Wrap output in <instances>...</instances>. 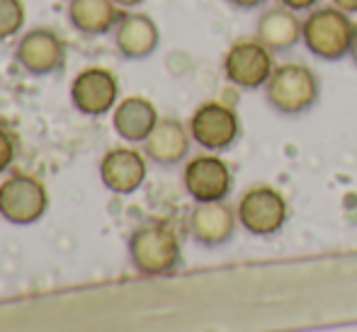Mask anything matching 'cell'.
<instances>
[{
    "instance_id": "cell-1",
    "label": "cell",
    "mask_w": 357,
    "mask_h": 332,
    "mask_svg": "<svg viewBox=\"0 0 357 332\" xmlns=\"http://www.w3.org/2000/svg\"><path fill=\"white\" fill-rule=\"evenodd\" d=\"M263 93L278 114L299 117L319 102L321 80L306 63H282V66H275Z\"/></svg>"
},
{
    "instance_id": "cell-2",
    "label": "cell",
    "mask_w": 357,
    "mask_h": 332,
    "mask_svg": "<svg viewBox=\"0 0 357 332\" xmlns=\"http://www.w3.org/2000/svg\"><path fill=\"white\" fill-rule=\"evenodd\" d=\"M357 32V24L348 13L331 5L314 8L301 22V42L314 56L324 61H340L350 56V47Z\"/></svg>"
},
{
    "instance_id": "cell-3",
    "label": "cell",
    "mask_w": 357,
    "mask_h": 332,
    "mask_svg": "<svg viewBox=\"0 0 357 332\" xmlns=\"http://www.w3.org/2000/svg\"><path fill=\"white\" fill-rule=\"evenodd\" d=\"M129 258L137 271L160 276L173 271L183 260L180 238L168 223H144L129 238Z\"/></svg>"
},
{
    "instance_id": "cell-4",
    "label": "cell",
    "mask_w": 357,
    "mask_h": 332,
    "mask_svg": "<svg viewBox=\"0 0 357 332\" xmlns=\"http://www.w3.org/2000/svg\"><path fill=\"white\" fill-rule=\"evenodd\" d=\"M275 70V54L258 39H238L224 56V75L241 90H260Z\"/></svg>"
},
{
    "instance_id": "cell-5",
    "label": "cell",
    "mask_w": 357,
    "mask_h": 332,
    "mask_svg": "<svg viewBox=\"0 0 357 332\" xmlns=\"http://www.w3.org/2000/svg\"><path fill=\"white\" fill-rule=\"evenodd\" d=\"M238 223L250 235L268 238L282 230L287 223V199L270 184H255L238 201Z\"/></svg>"
},
{
    "instance_id": "cell-6",
    "label": "cell",
    "mask_w": 357,
    "mask_h": 332,
    "mask_svg": "<svg viewBox=\"0 0 357 332\" xmlns=\"http://www.w3.org/2000/svg\"><path fill=\"white\" fill-rule=\"evenodd\" d=\"M188 129L199 148L209 150V153H221L238 141L241 119L234 107L212 100V102H204L195 109Z\"/></svg>"
},
{
    "instance_id": "cell-7",
    "label": "cell",
    "mask_w": 357,
    "mask_h": 332,
    "mask_svg": "<svg viewBox=\"0 0 357 332\" xmlns=\"http://www.w3.org/2000/svg\"><path fill=\"white\" fill-rule=\"evenodd\" d=\"M49 197L39 180L13 175L0 184V216L13 226H29L47 214Z\"/></svg>"
},
{
    "instance_id": "cell-8",
    "label": "cell",
    "mask_w": 357,
    "mask_h": 332,
    "mask_svg": "<svg viewBox=\"0 0 357 332\" xmlns=\"http://www.w3.org/2000/svg\"><path fill=\"white\" fill-rule=\"evenodd\" d=\"M119 83L107 68H83L71 83V102L85 117H102L117 107Z\"/></svg>"
},
{
    "instance_id": "cell-9",
    "label": "cell",
    "mask_w": 357,
    "mask_h": 332,
    "mask_svg": "<svg viewBox=\"0 0 357 332\" xmlns=\"http://www.w3.org/2000/svg\"><path fill=\"white\" fill-rule=\"evenodd\" d=\"M15 61L29 75H52L66 63V44L54 29H29L17 42Z\"/></svg>"
},
{
    "instance_id": "cell-10",
    "label": "cell",
    "mask_w": 357,
    "mask_h": 332,
    "mask_svg": "<svg viewBox=\"0 0 357 332\" xmlns=\"http://www.w3.org/2000/svg\"><path fill=\"white\" fill-rule=\"evenodd\" d=\"M183 184L185 192L199 201H226L234 187V175H231L229 165L219 158V155H197L192 158L183 170Z\"/></svg>"
},
{
    "instance_id": "cell-11",
    "label": "cell",
    "mask_w": 357,
    "mask_h": 332,
    "mask_svg": "<svg viewBox=\"0 0 357 332\" xmlns=\"http://www.w3.org/2000/svg\"><path fill=\"white\" fill-rule=\"evenodd\" d=\"M238 226V214L226 201H199L190 211L188 230L202 248H221L231 243Z\"/></svg>"
},
{
    "instance_id": "cell-12",
    "label": "cell",
    "mask_w": 357,
    "mask_h": 332,
    "mask_svg": "<svg viewBox=\"0 0 357 332\" xmlns=\"http://www.w3.org/2000/svg\"><path fill=\"white\" fill-rule=\"evenodd\" d=\"M114 47L129 61H144L153 56L160 44V29L153 22V17L146 13H124L119 17L117 27L112 29Z\"/></svg>"
},
{
    "instance_id": "cell-13",
    "label": "cell",
    "mask_w": 357,
    "mask_h": 332,
    "mask_svg": "<svg viewBox=\"0 0 357 332\" xmlns=\"http://www.w3.org/2000/svg\"><path fill=\"white\" fill-rule=\"evenodd\" d=\"M149 165L137 148H112L100 160V180L114 194H134L144 184Z\"/></svg>"
},
{
    "instance_id": "cell-14",
    "label": "cell",
    "mask_w": 357,
    "mask_h": 332,
    "mask_svg": "<svg viewBox=\"0 0 357 332\" xmlns=\"http://www.w3.org/2000/svg\"><path fill=\"white\" fill-rule=\"evenodd\" d=\"M190 145H192L190 129L180 119L165 117L158 119L155 129L144 141V155L160 168H173L188 158Z\"/></svg>"
},
{
    "instance_id": "cell-15",
    "label": "cell",
    "mask_w": 357,
    "mask_h": 332,
    "mask_svg": "<svg viewBox=\"0 0 357 332\" xmlns=\"http://www.w3.org/2000/svg\"><path fill=\"white\" fill-rule=\"evenodd\" d=\"M255 39L263 42L273 54H287L301 42V19L284 5L268 8L255 24Z\"/></svg>"
},
{
    "instance_id": "cell-16",
    "label": "cell",
    "mask_w": 357,
    "mask_h": 332,
    "mask_svg": "<svg viewBox=\"0 0 357 332\" xmlns=\"http://www.w3.org/2000/svg\"><path fill=\"white\" fill-rule=\"evenodd\" d=\"M158 109L151 100L146 97H127L117 102L112 112V127L119 139L129 141V143H144L151 136V132L158 124Z\"/></svg>"
},
{
    "instance_id": "cell-17",
    "label": "cell",
    "mask_w": 357,
    "mask_h": 332,
    "mask_svg": "<svg viewBox=\"0 0 357 332\" xmlns=\"http://www.w3.org/2000/svg\"><path fill=\"white\" fill-rule=\"evenodd\" d=\"M122 15V8L114 0H68V22L85 37L112 32Z\"/></svg>"
},
{
    "instance_id": "cell-18",
    "label": "cell",
    "mask_w": 357,
    "mask_h": 332,
    "mask_svg": "<svg viewBox=\"0 0 357 332\" xmlns=\"http://www.w3.org/2000/svg\"><path fill=\"white\" fill-rule=\"evenodd\" d=\"M22 27H24L22 0H0V42L20 34Z\"/></svg>"
},
{
    "instance_id": "cell-19",
    "label": "cell",
    "mask_w": 357,
    "mask_h": 332,
    "mask_svg": "<svg viewBox=\"0 0 357 332\" xmlns=\"http://www.w3.org/2000/svg\"><path fill=\"white\" fill-rule=\"evenodd\" d=\"M15 160V141L5 129H0V175L13 165Z\"/></svg>"
},
{
    "instance_id": "cell-20",
    "label": "cell",
    "mask_w": 357,
    "mask_h": 332,
    "mask_svg": "<svg viewBox=\"0 0 357 332\" xmlns=\"http://www.w3.org/2000/svg\"><path fill=\"white\" fill-rule=\"evenodd\" d=\"M278 3L289 10H294V13H311L321 0H278Z\"/></svg>"
},
{
    "instance_id": "cell-21",
    "label": "cell",
    "mask_w": 357,
    "mask_h": 332,
    "mask_svg": "<svg viewBox=\"0 0 357 332\" xmlns=\"http://www.w3.org/2000/svg\"><path fill=\"white\" fill-rule=\"evenodd\" d=\"M226 3L236 10H258V8H263L268 0H226Z\"/></svg>"
},
{
    "instance_id": "cell-22",
    "label": "cell",
    "mask_w": 357,
    "mask_h": 332,
    "mask_svg": "<svg viewBox=\"0 0 357 332\" xmlns=\"http://www.w3.org/2000/svg\"><path fill=\"white\" fill-rule=\"evenodd\" d=\"M333 5L343 10V13H348V15L357 13V0H333Z\"/></svg>"
},
{
    "instance_id": "cell-23",
    "label": "cell",
    "mask_w": 357,
    "mask_h": 332,
    "mask_svg": "<svg viewBox=\"0 0 357 332\" xmlns=\"http://www.w3.org/2000/svg\"><path fill=\"white\" fill-rule=\"evenodd\" d=\"M114 3H117L119 8H124V10H134V8H139L144 0H114Z\"/></svg>"
},
{
    "instance_id": "cell-24",
    "label": "cell",
    "mask_w": 357,
    "mask_h": 332,
    "mask_svg": "<svg viewBox=\"0 0 357 332\" xmlns=\"http://www.w3.org/2000/svg\"><path fill=\"white\" fill-rule=\"evenodd\" d=\"M350 58H353V63L357 68V32H355V39H353V47H350Z\"/></svg>"
}]
</instances>
